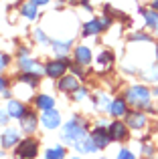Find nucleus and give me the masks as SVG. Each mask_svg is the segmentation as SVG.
Returning a JSON list of instances; mask_svg holds the SVG:
<instances>
[{"instance_id":"nucleus-3","label":"nucleus","mask_w":158,"mask_h":159,"mask_svg":"<svg viewBox=\"0 0 158 159\" xmlns=\"http://www.w3.org/2000/svg\"><path fill=\"white\" fill-rule=\"evenodd\" d=\"M65 69H67V58L61 57L59 61H51V62H49V65L45 66V73H47L49 77L57 79V77H61V75L65 73Z\"/></svg>"},{"instance_id":"nucleus-18","label":"nucleus","mask_w":158,"mask_h":159,"mask_svg":"<svg viewBox=\"0 0 158 159\" xmlns=\"http://www.w3.org/2000/svg\"><path fill=\"white\" fill-rule=\"evenodd\" d=\"M142 14H144V18H146V24L150 28H158V14L154 10H142Z\"/></svg>"},{"instance_id":"nucleus-31","label":"nucleus","mask_w":158,"mask_h":159,"mask_svg":"<svg viewBox=\"0 0 158 159\" xmlns=\"http://www.w3.org/2000/svg\"><path fill=\"white\" fill-rule=\"evenodd\" d=\"M8 121V111L4 113V111H0V125H4Z\"/></svg>"},{"instance_id":"nucleus-15","label":"nucleus","mask_w":158,"mask_h":159,"mask_svg":"<svg viewBox=\"0 0 158 159\" xmlns=\"http://www.w3.org/2000/svg\"><path fill=\"white\" fill-rule=\"evenodd\" d=\"M101 28H103L101 20H89V22H85V26H83V34H85V36H89V34H97Z\"/></svg>"},{"instance_id":"nucleus-28","label":"nucleus","mask_w":158,"mask_h":159,"mask_svg":"<svg viewBox=\"0 0 158 159\" xmlns=\"http://www.w3.org/2000/svg\"><path fill=\"white\" fill-rule=\"evenodd\" d=\"M148 79H152V81H158V65H154L150 69V75H148Z\"/></svg>"},{"instance_id":"nucleus-7","label":"nucleus","mask_w":158,"mask_h":159,"mask_svg":"<svg viewBox=\"0 0 158 159\" xmlns=\"http://www.w3.org/2000/svg\"><path fill=\"white\" fill-rule=\"evenodd\" d=\"M91 137H93L95 145H97L99 149H106L107 145H110V141H111L110 131H106V129H101V127H97V129H95V131L91 133Z\"/></svg>"},{"instance_id":"nucleus-35","label":"nucleus","mask_w":158,"mask_h":159,"mask_svg":"<svg viewBox=\"0 0 158 159\" xmlns=\"http://www.w3.org/2000/svg\"><path fill=\"white\" fill-rule=\"evenodd\" d=\"M32 2H35V4H37V6H39V4H47V2H49V0H32Z\"/></svg>"},{"instance_id":"nucleus-12","label":"nucleus","mask_w":158,"mask_h":159,"mask_svg":"<svg viewBox=\"0 0 158 159\" xmlns=\"http://www.w3.org/2000/svg\"><path fill=\"white\" fill-rule=\"evenodd\" d=\"M18 131H14V129H8V131H4V135H2V145L4 147H14L16 143H18Z\"/></svg>"},{"instance_id":"nucleus-33","label":"nucleus","mask_w":158,"mask_h":159,"mask_svg":"<svg viewBox=\"0 0 158 159\" xmlns=\"http://www.w3.org/2000/svg\"><path fill=\"white\" fill-rule=\"evenodd\" d=\"M73 73H75V75H77V77H83V75H85V73H83V70H81V69H79V66H75V69H73Z\"/></svg>"},{"instance_id":"nucleus-14","label":"nucleus","mask_w":158,"mask_h":159,"mask_svg":"<svg viewBox=\"0 0 158 159\" xmlns=\"http://www.w3.org/2000/svg\"><path fill=\"white\" fill-rule=\"evenodd\" d=\"M6 111H8V115L10 117H16V119H20V117L24 115V105H20L18 101H10L8 103V107H6Z\"/></svg>"},{"instance_id":"nucleus-11","label":"nucleus","mask_w":158,"mask_h":159,"mask_svg":"<svg viewBox=\"0 0 158 159\" xmlns=\"http://www.w3.org/2000/svg\"><path fill=\"white\" fill-rule=\"evenodd\" d=\"M20 125H22L24 133H32L37 129V117L32 115V113H24V115L20 117Z\"/></svg>"},{"instance_id":"nucleus-21","label":"nucleus","mask_w":158,"mask_h":159,"mask_svg":"<svg viewBox=\"0 0 158 159\" xmlns=\"http://www.w3.org/2000/svg\"><path fill=\"white\" fill-rule=\"evenodd\" d=\"M63 155H65L63 147H55V149H49V151L45 153V157H47V159H61Z\"/></svg>"},{"instance_id":"nucleus-4","label":"nucleus","mask_w":158,"mask_h":159,"mask_svg":"<svg viewBox=\"0 0 158 159\" xmlns=\"http://www.w3.org/2000/svg\"><path fill=\"white\" fill-rule=\"evenodd\" d=\"M73 145H75V149H77L79 153H95L99 149L97 145H95L93 137H85V135L79 137V139H75V143H73Z\"/></svg>"},{"instance_id":"nucleus-25","label":"nucleus","mask_w":158,"mask_h":159,"mask_svg":"<svg viewBox=\"0 0 158 159\" xmlns=\"http://www.w3.org/2000/svg\"><path fill=\"white\" fill-rule=\"evenodd\" d=\"M35 39H37V40H39V43H41V44H47V43H49V39H47V34H45V32H43V30H39V28H37V30H35Z\"/></svg>"},{"instance_id":"nucleus-10","label":"nucleus","mask_w":158,"mask_h":159,"mask_svg":"<svg viewBox=\"0 0 158 159\" xmlns=\"http://www.w3.org/2000/svg\"><path fill=\"white\" fill-rule=\"evenodd\" d=\"M126 123H128V127H132V129H142L144 125H146V117H144L142 113H130V115L126 113Z\"/></svg>"},{"instance_id":"nucleus-6","label":"nucleus","mask_w":158,"mask_h":159,"mask_svg":"<svg viewBox=\"0 0 158 159\" xmlns=\"http://www.w3.org/2000/svg\"><path fill=\"white\" fill-rule=\"evenodd\" d=\"M41 121H43V125L47 129H57L59 123H61V115L55 109H47V111L43 113V117H41Z\"/></svg>"},{"instance_id":"nucleus-13","label":"nucleus","mask_w":158,"mask_h":159,"mask_svg":"<svg viewBox=\"0 0 158 159\" xmlns=\"http://www.w3.org/2000/svg\"><path fill=\"white\" fill-rule=\"evenodd\" d=\"M75 62L77 65H89L91 62V51L87 47H79L75 51Z\"/></svg>"},{"instance_id":"nucleus-26","label":"nucleus","mask_w":158,"mask_h":159,"mask_svg":"<svg viewBox=\"0 0 158 159\" xmlns=\"http://www.w3.org/2000/svg\"><path fill=\"white\" fill-rule=\"evenodd\" d=\"M132 40H136V43H148V40H152L148 34H142V32H138V34H134V39Z\"/></svg>"},{"instance_id":"nucleus-23","label":"nucleus","mask_w":158,"mask_h":159,"mask_svg":"<svg viewBox=\"0 0 158 159\" xmlns=\"http://www.w3.org/2000/svg\"><path fill=\"white\" fill-rule=\"evenodd\" d=\"M69 44H71L69 40H67V43H59V40H55V43H53V48H55L57 52L65 54V52H67V48H69Z\"/></svg>"},{"instance_id":"nucleus-37","label":"nucleus","mask_w":158,"mask_h":159,"mask_svg":"<svg viewBox=\"0 0 158 159\" xmlns=\"http://www.w3.org/2000/svg\"><path fill=\"white\" fill-rule=\"evenodd\" d=\"M154 95H158V87H156V89H154Z\"/></svg>"},{"instance_id":"nucleus-5","label":"nucleus","mask_w":158,"mask_h":159,"mask_svg":"<svg viewBox=\"0 0 158 159\" xmlns=\"http://www.w3.org/2000/svg\"><path fill=\"white\" fill-rule=\"evenodd\" d=\"M20 69H22L24 73H32V75H37V77H41V75L45 73L43 66H41L39 62L31 61V58H28V54H22V57H20Z\"/></svg>"},{"instance_id":"nucleus-9","label":"nucleus","mask_w":158,"mask_h":159,"mask_svg":"<svg viewBox=\"0 0 158 159\" xmlns=\"http://www.w3.org/2000/svg\"><path fill=\"white\" fill-rule=\"evenodd\" d=\"M110 135H111V139H118V141L128 139V129H126V125H124L122 121H114V123H111V127H110Z\"/></svg>"},{"instance_id":"nucleus-30","label":"nucleus","mask_w":158,"mask_h":159,"mask_svg":"<svg viewBox=\"0 0 158 159\" xmlns=\"http://www.w3.org/2000/svg\"><path fill=\"white\" fill-rule=\"evenodd\" d=\"M83 97H85V89H79L77 87L75 89V99H83Z\"/></svg>"},{"instance_id":"nucleus-17","label":"nucleus","mask_w":158,"mask_h":159,"mask_svg":"<svg viewBox=\"0 0 158 159\" xmlns=\"http://www.w3.org/2000/svg\"><path fill=\"white\" fill-rule=\"evenodd\" d=\"M110 113H111L114 117H124V115L128 113V111H126V103H124L122 99L114 101V103H111V107H110Z\"/></svg>"},{"instance_id":"nucleus-8","label":"nucleus","mask_w":158,"mask_h":159,"mask_svg":"<svg viewBox=\"0 0 158 159\" xmlns=\"http://www.w3.org/2000/svg\"><path fill=\"white\" fill-rule=\"evenodd\" d=\"M16 155L18 157H35L37 155V143L32 139H24V143H20L18 149H16Z\"/></svg>"},{"instance_id":"nucleus-36","label":"nucleus","mask_w":158,"mask_h":159,"mask_svg":"<svg viewBox=\"0 0 158 159\" xmlns=\"http://www.w3.org/2000/svg\"><path fill=\"white\" fill-rule=\"evenodd\" d=\"M152 8H154V10H158V0H154V2H152Z\"/></svg>"},{"instance_id":"nucleus-16","label":"nucleus","mask_w":158,"mask_h":159,"mask_svg":"<svg viewBox=\"0 0 158 159\" xmlns=\"http://www.w3.org/2000/svg\"><path fill=\"white\" fill-rule=\"evenodd\" d=\"M59 89L65 91V93H67V91H75L77 89V79L73 77V75H71V77H63L59 81Z\"/></svg>"},{"instance_id":"nucleus-29","label":"nucleus","mask_w":158,"mask_h":159,"mask_svg":"<svg viewBox=\"0 0 158 159\" xmlns=\"http://www.w3.org/2000/svg\"><path fill=\"white\" fill-rule=\"evenodd\" d=\"M6 65H8V57H6V54H0V70H4Z\"/></svg>"},{"instance_id":"nucleus-32","label":"nucleus","mask_w":158,"mask_h":159,"mask_svg":"<svg viewBox=\"0 0 158 159\" xmlns=\"http://www.w3.org/2000/svg\"><path fill=\"white\" fill-rule=\"evenodd\" d=\"M6 85H8V83H6V79H4V77H0V93H4Z\"/></svg>"},{"instance_id":"nucleus-38","label":"nucleus","mask_w":158,"mask_h":159,"mask_svg":"<svg viewBox=\"0 0 158 159\" xmlns=\"http://www.w3.org/2000/svg\"><path fill=\"white\" fill-rule=\"evenodd\" d=\"M69 2H75V0H69Z\"/></svg>"},{"instance_id":"nucleus-1","label":"nucleus","mask_w":158,"mask_h":159,"mask_svg":"<svg viewBox=\"0 0 158 159\" xmlns=\"http://www.w3.org/2000/svg\"><path fill=\"white\" fill-rule=\"evenodd\" d=\"M128 103L136 109H144L146 105H150V93L146 87H132L128 89Z\"/></svg>"},{"instance_id":"nucleus-22","label":"nucleus","mask_w":158,"mask_h":159,"mask_svg":"<svg viewBox=\"0 0 158 159\" xmlns=\"http://www.w3.org/2000/svg\"><path fill=\"white\" fill-rule=\"evenodd\" d=\"M111 107V103H110V99H107L106 97V95H99V97H97V109H101V111H103V109H110Z\"/></svg>"},{"instance_id":"nucleus-27","label":"nucleus","mask_w":158,"mask_h":159,"mask_svg":"<svg viewBox=\"0 0 158 159\" xmlns=\"http://www.w3.org/2000/svg\"><path fill=\"white\" fill-rule=\"evenodd\" d=\"M118 157H120V159H122V157H124V159H134V153H130L128 149H122V151L118 153Z\"/></svg>"},{"instance_id":"nucleus-24","label":"nucleus","mask_w":158,"mask_h":159,"mask_svg":"<svg viewBox=\"0 0 158 159\" xmlns=\"http://www.w3.org/2000/svg\"><path fill=\"white\" fill-rule=\"evenodd\" d=\"M97 61H99V66H110L111 65V54L110 52H101Z\"/></svg>"},{"instance_id":"nucleus-2","label":"nucleus","mask_w":158,"mask_h":159,"mask_svg":"<svg viewBox=\"0 0 158 159\" xmlns=\"http://www.w3.org/2000/svg\"><path fill=\"white\" fill-rule=\"evenodd\" d=\"M85 123H81V119H71L63 129V139L65 141H75L79 137L85 135Z\"/></svg>"},{"instance_id":"nucleus-20","label":"nucleus","mask_w":158,"mask_h":159,"mask_svg":"<svg viewBox=\"0 0 158 159\" xmlns=\"http://www.w3.org/2000/svg\"><path fill=\"white\" fill-rule=\"evenodd\" d=\"M20 12H22V16H27V18H35V16H37V4H35V2L24 4Z\"/></svg>"},{"instance_id":"nucleus-19","label":"nucleus","mask_w":158,"mask_h":159,"mask_svg":"<svg viewBox=\"0 0 158 159\" xmlns=\"http://www.w3.org/2000/svg\"><path fill=\"white\" fill-rule=\"evenodd\" d=\"M53 105H55V101H53L51 97H47V95H41V97H37V107L43 109V111L53 109Z\"/></svg>"},{"instance_id":"nucleus-34","label":"nucleus","mask_w":158,"mask_h":159,"mask_svg":"<svg viewBox=\"0 0 158 159\" xmlns=\"http://www.w3.org/2000/svg\"><path fill=\"white\" fill-rule=\"evenodd\" d=\"M144 153H146V155H152V147H150V145H146V147H144Z\"/></svg>"}]
</instances>
